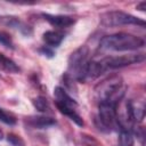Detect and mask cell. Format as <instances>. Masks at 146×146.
<instances>
[{"label": "cell", "mask_w": 146, "mask_h": 146, "mask_svg": "<svg viewBox=\"0 0 146 146\" xmlns=\"http://www.w3.org/2000/svg\"><path fill=\"white\" fill-rule=\"evenodd\" d=\"M125 84L120 75L113 74L99 82L95 88V96L98 104L117 105L124 96Z\"/></svg>", "instance_id": "1"}, {"label": "cell", "mask_w": 146, "mask_h": 146, "mask_svg": "<svg viewBox=\"0 0 146 146\" xmlns=\"http://www.w3.org/2000/svg\"><path fill=\"white\" fill-rule=\"evenodd\" d=\"M144 46V39L125 32L105 35L99 42L100 49L110 51H133L143 48Z\"/></svg>", "instance_id": "2"}, {"label": "cell", "mask_w": 146, "mask_h": 146, "mask_svg": "<svg viewBox=\"0 0 146 146\" xmlns=\"http://www.w3.org/2000/svg\"><path fill=\"white\" fill-rule=\"evenodd\" d=\"M89 60V48L87 46L79 47L68 57V72L66 73L73 80L86 82V70Z\"/></svg>", "instance_id": "3"}, {"label": "cell", "mask_w": 146, "mask_h": 146, "mask_svg": "<svg viewBox=\"0 0 146 146\" xmlns=\"http://www.w3.org/2000/svg\"><path fill=\"white\" fill-rule=\"evenodd\" d=\"M99 18H100V24L105 27H115L121 25H138L141 27L145 26L144 19L120 10L106 11L102 14Z\"/></svg>", "instance_id": "4"}, {"label": "cell", "mask_w": 146, "mask_h": 146, "mask_svg": "<svg viewBox=\"0 0 146 146\" xmlns=\"http://www.w3.org/2000/svg\"><path fill=\"white\" fill-rule=\"evenodd\" d=\"M116 106L112 104H98V127L103 131H113V130H120L117 117H116Z\"/></svg>", "instance_id": "5"}, {"label": "cell", "mask_w": 146, "mask_h": 146, "mask_svg": "<svg viewBox=\"0 0 146 146\" xmlns=\"http://www.w3.org/2000/svg\"><path fill=\"white\" fill-rule=\"evenodd\" d=\"M145 60V54H129V55H120V56H108L100 59V64L104 71L112 68H121L132 64L141 63Z\"/></svg>", "instance_id": "6"}, {"label": "cell", "mask_w": 146, "mask_h": 146, "mask_svg": "<svg viewBox=\"0 0 146 146\" xmlns=\"http://www.w3.org/2000/svg\"><path fill=\"white\" fill-rule=\"evenodd\" d=\"M0 24L5 25V26H9L15 30H18L24 35H30L32 33V29L29 25H26L25 23H23L16 16H9V15L0 16Z\"/></svg>", "instance_id": "7"}, {"label": "cell", "mask_w": 146, "mask_h": 146, "mask_svg": "<svg viewBox=\"0 0 146 146\" xmlns=\"http://www.w3.org/2000/svg\"><path fill=\"white\" fill-rule=\"evenodd\" d=\"M42 17L52 26L55 27H59V29H63V27H68L71 25H73L75 23V19L70 17V16H66V15H52V14H46L43 13L42 14Z\"/></svg>", "instance_id": "8"}, {"label": "cell", "mask_w": 146, "mask_h": 146, "mask_svg": "<svg viewBox=\"0 0 146 146\" xmlns=\"http://www.w3.org/2000/svg\"><path fill=\"white\" fill-rule=\"evenodd\" d=\"M54 97H55L56 105H63V106L73 107V108L78 107V103L65 91L64 88H62L59 86L54 89Z\"/></svg>", "instance_id": "9"}, {"label": "cell", "mask_w": 146, "mask_h": 146, "mask_svg": "<svg viewBox=\"0 0 146 146\" xmlns=\"http://www.w3.org/2000/svg\"><path fill=\"white\" fill-rule=\"evenodd\" d=\"M25 122L27 125L35 128V129H46L49 127H52L56 124V120L48 116H39V115H32L25 119Z\"/></svg>", "instance_id": "10"}, {"label": "cell", "mask_w": 146, "mask_h": 146, "mask_svg": "<svg viewBox=\"0 0 146 146\" xmlns=\"http://www.w3.org/2000/svg\"><path fill=\"white\" fill-rule=\"evenodd\" d=\"M64 38H65V34L59 31H46L42 34V40L44 41L46 46L50 48L58 47L64 40Z\"/></svg>", "instance_id": "11"}, {"label": "cell", "mask_w": 146, "mask_h": 146, "mask_svg": "<svg viewBox=\"0 0 146 146\" xmlns=\"http://www.w3.org/2000/svg\"><path fill=\"white\" fill-rule=\"evenodd\" d=\"M130 111H131V115H132L135 123H139L143 121V119L145 116V106L143 103H140V102L135 103V102L130 100Z\"/></svg>", "instance_id": "12"}, {"label": "cell", "mask_w": 146, "mask_h": 146, "mask_svg": "<svg viewBox=\"0 0 146 146\" xmlns=\"http://www.w3.org/2000/svg\"><path fill=\"white\" fill-rule=\"evenodd\" d=\"M0 68L8 73H18L21 71L18 65L13 59L8 58L7 56H5L1 52H0Z\"/></svg>", "instance_id": "13"}, {"label": "cell", "mask_w": 146, "mask_h": 146, "mask_svg": "<svg viewBox=\"0 0 146 146\" xmlns=\"http://www.w3.org/2000/svg\"><path fill=\"white\" fill-rule=\"evenodd\" d=\"M133 131L128 129H121L119 133L117 145L119 146H133Z\"/></svg>", "instance_id": "14"}, {"label": "cell", "mask_w": 146, "mask_h": 146, "mask_svg": "<svg viewBox=\"0 0 146 146\" xmlns=\"http://www.w3.org/2000/svg\"><path fill=\"white\" fill-rule=\"evenodd\" d=\"M32 104H33V106H34L39 112H42V113L50 112L49 102H48L47 98L43 97V96H38V97L33 98V99H32Z\"/></svg>", "instance_id": "15"}, {"label": "cell", "mask_w": 146, "mask_h": 146, "mask_svg": "<svg viewBox=\"0 0 146 146\" xmlns=\"http://www.w3.org/2000/svg\"><path fill=\"white\" fill-rule=\"evenodd\" d=\"M0 121L3 122L5 124H8V125H14L16 124V116L10 113V112H7L6 110H3L2 107H0Z\"/></svg>", "instance_id": "16"}, {"label": "cell", "mask_w": 146, "mask_h": 146, "mask_svg": "<svg viewBox=\"0 0 146 146\" xmlns=\"http://www.w3.org/2000/svg\"><path fill=\"white\" fill-rule=\"evenodd\" d=\"M7 140L8 143H10L13 146H24V141L23 139L17 136V135H14V133H9L7 136Z\"/></svg>", "instance_id": "17"}, {"label": "cell", "mask_w": 146, "mask_h": 146, "mask_svg": "<svg viewBox=\"0 0 146 146\" xmlns=\"http://www.w3.org/2000/svg\"><path fill=\"white\" fill-rule=\"evenodd\" d=\"M0 43L2 46H5L6 48H10L13 49L14 48V43L11 41V39L9 38V35L5 32H0Z\"/></svg>", "instance_id": "18"}, {"label": "cell", "mask_w": 146, "mask_h": 146, "mask_svg": "<svg viewBox=\"0 0 146 146\" xmlns=\"http://www.w3.org/2000/svg\"><path fill=\"white\" fill-rule=\"evenodd\" d=\"M38 51L42 55V56H46L48 58H52L55 56V51L52 50V48L48 47V46H42L41 48L38 49Z\"/></svg>", "instance_id": "19"}, {"label": "cell", "mask_w": 146, "mask_h": 146, "mask_svg": "<svg viewBox=\"0 0 146 146\" xmlns=\"http://www.w3.org/2000/svg\"><path fill=\"white\" fill-rule=\"evenodd\" d=\"M137 10H140V11H145V9H146V1H141V2H139L138 5H137Z\"/></svg>", "instance_id": "20"}, {"label": "cell", "mask_w": 146, "mask_h": 146, "mask_svg": "<svg viewBox=\"0 0 146 146\" xmlns=\"http://www.w3.org/2000/svg\"><path fill=\"white\" fill-rule=\"evenodd\" d=\"M2 138H3V133H2V131L0 130V140H1Z\"/></svg>", "instance_id": "21"}]
</instances>
